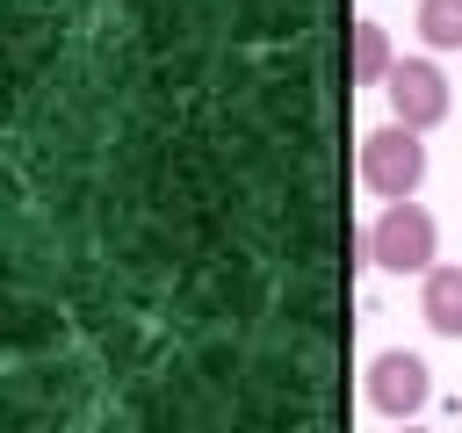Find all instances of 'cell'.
<instances>
[{"mask_svg": "<svg viewBox=\"0 0 462 433\" xmlns=\"http://www.w3.org/2000/svg\"><path fill=\"white\" fill-rule=\"evenodd\" d=\"M433 216L419 209V202H390L368 231H361V253H368V267H383V274H433Z\"/></svg>", "mask_w": 462, "mask_h": 433, "instance_id": "1", "label": "cell"}, {"mask_svg": "<svg viewBox=\"0 0 462 433\" xmlns=\"http://www.w3.org/2000/svg\"><path fill=\"white\" fill-rule=\"evenodd\" d=\"M419 180H426V144H419V130L383 123V130L361 137V188H368V195H383V202H411Z\"/></svg>", "mask_w": 462, "mask_h": 433, "instance_id": "2", "label": "cell"}, {"mask_svg": "<svg viewBox=\"0 0 462 433\" xmlns=\"http://www.w3.org/2000/svg\"><path fill=\"white\" fill-rule=\"evenodd\" d=\"M383 87H390V108H397L404 130H433L448 115V79H440L433 58H397V72Z\"/></svg>", "mask_w": 462, "mask_h": 433, "instance_id": "3", "label": "cell"}, {"mask_svg": "<svg viewBox=\"0 0 462 433\" xmlns=\"http://www.w3.org/2000/svg\"><path fill=\"white\" fill-rule=\"evenodd\" d=\"M426 397H433V375L419 354H375L368 361V404L383 419H411V411H426Z\"/></svg>", "mask_w": 462, "mask_h": 433, "instance_id": "4", "label": "cell"}, {"mask_svg": "<svg viewBox=\"0 0 462 433\" xmlns=\"http://www.w3.org/2000/svg\"><path fill=\"white\" fill-rule=\"evenodd\" d=\"M419 310L440 339H462V267H433L426 289H419Z\"/></svg>", "mask_w": 462, "mask_h": 433, "instance_id": "5", "label": "cell"}, {"mask_svg": "<svg viewBox=\"0 0 462 433\" xmlns=\"http://www.w3.org/2000/svg\"><path fill=\"white\" fill-rule=\"evenodd\" d=\"M390 72H397V58H390L383 22H354V79L375 87V79H390Z\"/></svg>", "mask_w": 462, "mask_h": 433, "instance_id": "6", "label": "cell"}, {"mask_svg": "<svg viewBox=\"0 0 462 433\" xmlns=\"http://www.w3.org/2000/svg\"><path fill=\"white\" fill-rule=\"evenodd\" d=\"M419 36L433 51H462V0H419Z\"/></svg>", "mask_w": 462, "mask_h": 433, "instance_id": "7", "label": "cell"}, {"mask_svg": "<svg viewBox=\"0 0 462 433\" xmlns=\"http://www.w3.org/2000/svg\"><path fill=\"white\" fill-rule=\"evenodd\" d=\"M404 433H426V426H404Z\"/></svg>", "mask_w": 462, "mask_h": 433, "instance_id": "8", "label": "cell"}]
</instances>
